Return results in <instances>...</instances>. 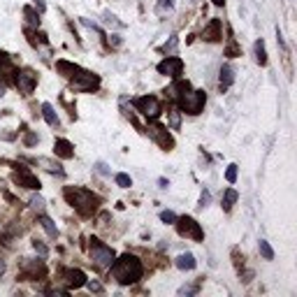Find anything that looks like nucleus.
<instances>
[{"instance_id": "7ed1b4c3", "label": "nucleus", "mask_w": 297, "mask_h": 297, "mask_svg": "<svg viewBox=\"0 0 297 297\" xmlns=\"http://www.w3.org/2000/svg\"><path fill=\"white\" fill-rule=\"evenodd\" d=\"M63 195H65L67 204H72L75 211H77L79 216H84V218H91V216L98 211V207H100V198L95 195V193L86 191V188L67 186L65 191H63Z\"/></svg>"}, {"instance_id": "f8f14e48", "label": "nucleus", "mask_w": 297, "mask_h": 297, "mask_svg": "<svg viewBox=\"0 0 297 297\" xmlns=\"http://www.w3.org/2000/svg\"><path fill=\"white\" fill-rule=\"evenodd\" d=\"M220 38H223V21H220V19H211L209 26L202 30V40H207V42H218Z\"/></svg>"}, {"instance_id": "72a5a7b5", "label": "nucleus", "mask_w": 297, "mask_h": 297, "mask_svg": "<svg viewBox=\"0 0 297 297\" xmlns=\"http://www.w3.org/2000/svg\"><path fill=\"white\" fill-rule=\"evenodd\" d=\"M176 42H179V40H176V35H172V38H170V42H167L165 47H163V51H172V49L176 47Z\"/></svg>"}, {"instance_id": "9b49d317", "label": "nucleus", "mask_w": 297, "mask_h": 297, "mask_svg": "<svg viewBox=\"0 0 297 297\" xmlns=\"http://www.w3.org/2000/svg\"><path fill=\"white\" fill-rule=\"evenodd\" d=\"M61 281H65L67 288H82L86 286V274L82 270H61Z\"/></svg>"}, {"instance_id": "6e6552de", "label": "nucleus", "mask_w": 297, "mask_h": 297, "mask_svg": "<svg viewBox=\"0 0 297 297\" xmlns=\"http://www.w3.org/2000/svg\"><path fill=\"white\" fill-rule=\"evenodd\" d=\"M146 132H148V137L154 139V142H158L165 151H172V148H174V139H172V135L167 132L165 126H160V123H151Z\"/></svg>"}, {"instance_id": "aec40b11", "label": "nucleus", "mask_w": 297, "mask_h": 297, "mask_svg": "<svg viewBox=\"0 0 297 297\" xmlns=\"http://www.w3.org/2000/svg\"><path fill=\"white\" fill-rule=\"evenodd\" d=\"M253 51H255V61H258V65H267V51H265L263 40H258V42L253 44Z\"/></svg>"}, {"instance_id": "0eeeda50", "label": "nucleus", "mask_w": 297, "mask_h": 297, "mask_svg": "<svg viewBox=\"0 0 297 297\" xmlns=\"http://www.w3.org/2000/svg\"><path fill=\"white\" fill-rule=\"evenodd\" d=\"M17 77H14V86L19 88V93L23 95H30L35 91V86H38V75H35L33 70H19L14 72Z\"/></svg>"}, {"instance_id": "cd10ccee", "label": "nucleus", "mask_w": 297, "mask_h": 297, "mask_svg": "<svg viewBox=\"0 0 297 297\" xmlns=\"http://www.w3.org/2000/svg\"><path fill=\"white\" fill-rule=\"evenodd\" d=\"M33 248H35V251H38L40 255H42V258H44V255H47V253H49V248L44 246V244L40 242V239H35V242H33Z\"/></svg>"}, {"instance_id": "f3484780", "label": "nucleus", "mask_w": 297, "mask_h": 297, "mask_svg": "<svg viewBox=\"0 0 297 297\" xmlns=\"http://www.w3.org/2000/svg\"><path fill=\"white\" fill-rule=\"evenodd\" d=\"M176 267H179V270H195V255L193 253H181L179 255V258H176Z\"/></svg>"}, {"instance_id": "b1692460", "label": "nucleus", "mask_w": 297, "mask_h": 297, "mask_svg": "<svg viewBox=\"0 0 297 297\" xmlns=\"http://www.w3.org/2000/svg\"><path fill=\"white\" fill-rule=\"evenodd\" d=\"M114 181H116V186H121V188H130L132 186V179L128 174H123V172H119V174L114 176Z\"/></svg>"}, {"instance_id": "e433bc0d", "label": "nucleus", "mask_w": 297, "mask_h": 297, "mask_svg": "<svg viewBox=\"0 0 297 297\" xmlns=\"http://www.w3.org/2000/svg\"><path fill=\"white\" fill-rule=\"evenodd\" d=\"M214 5H218V7H220V5H223V0H214Z\"/></svg>"}, {"instance_id": "393cba45", "label": "nucleus", "mask_w": 297, "mask_h": 297, "mask_svg": "<svg viewBox=\"0 0 297 297\" xmlns=\"http://www.w3.org/2000/svg\"><path fill=\"white\" fill-rule=\"evenodd\" d=\"M172 7H174V0H158V7H156V12H158V14H167Z\"/></svg>"}, {"instance_id": "bb28decb", "label": "nucleus", "mask_w": 297, "mask_h": 297, "mask_svg": "<svg viewBox=\"0 0 297 297\" xmlns=\"http://www.w3.org/2000/svg\"><path fill=\"white\" fill-rule=\"evenodd\" d=\"M209 202H211V195H209V191H207V188H204L202 191V195H200V209H204V207H209Z\"/></svg>"}, {"instance_id": "4be33fe9", "label": "nucleus", "mask_w": 297, "mask_h": 297, "mask_svg": "<svg viewBox=\"0 0 297 297\" xmlns=\"http://www.w3.org/2000/svg\"><path fill=\"white\" fill-rule=\"evenodd\" d=\"M258 251L263 253L265 260H274V251H272V246L265 242V239H260V242H258Z\"/></svg>"}, {"instance_id": "a211bd4d", "label": "nucleus", "mask_w": 297, "mask_h": 297, "mask_svg": "<svg viewBox=\"0 0 297 297\" xmlns=\"http://www.w3.org/2000/svg\"><path fill=\"white\" fill-rule=\"evenodd\" d=\"M237 198H239V193H237L235 188H228V191L223 193V209L230 211V209H232V204L237 202Z\"/></svg>"}, {"instance_id": "c9c22d12", "label": "nucleus", "mask_w": 297, "mask_h": 297, "mask_svg": "<svg viewBox=\"0 0 297 297\" xmlns=\"http://www.w3.org/2000/svg\"><path fill=\"white\" fill-rule=\"evenodd\" d=\"M158 183H160V188H167V186H170V181H167V179H158Z\"/></svg>"}, {"instance_id": "20e7f679", "label": "nucleus", "mask_w": 297, "mask_h": 297, "mask_svg": "<svg viewBox=\"0 0 297 297\" xmlns=\"http://www.w3.org/2000/svg\"><path fill=\"white\" fill-rule=\"evenodd\" d=\"M88 255H91V260H93L98 267H109L116 258L114 248L107 246V244L100 242V239H91V244H88Z\"/></svg>"}, {"instance_id": "39448f33", "label": "nucleus", "mask_w": 297, "mask_h": 297, "mask_svg": "<svg viewBox=\"0 0 297 297\" xmlns=\"http://www.w3.org/2000/svg\"><path fill=\"white\" fill-rule=\"evenodd\" d=\"M174 226H176V232L181 237H188L193 242H202L204 239V232H202V228H200V223L195 218H191V216H181V218L176 216Z\"/></svg>"}, {"instance_id": "f257e3e1", "label": "nucleus", "mask_w": 297, "mask_h": 297, "mask_svg": "<svg viewBox=\"0 0 297 297\" xmlns=\"http://www.w3.org/2000/svg\"><path fill=\"white\" fill-rule=\"evenodd\" d=\"M56 70L61 72L65 79H70L72 88H75V91H79V93H88V91H95V88L100 86V77H98V75L84 70V67L75 65V63L56 61Z\"/></svg>"}, {"instance_id": "4468645a", "label": "nucleus", "mask_w": 297, "mask_h": 297, "mask_svg": "<svg viewBox=\"0 0 297 297\" xmlns=\"http://www.w3.org/2000/svg\"><path fill=\"white\" fill-rule=\"evenodd\" d=\"M42 116H44V121L49 123L51 128H58V126H61V121H58V114H56V109L49 105V102H44V105H42Z\"/></svg>"}, {"instance_id": "412c9836", "label": "nucleus", "mask_w": 297, "mask_h": 297, "mask_svg": "<svg viewBox=\"0 0 297 297\" xmlns=\"http://www.w3.org/2000/svg\"><path fill=\"white\" fill-rule=\"evenodd\" d=\"M167 114H170V128L172 130H179V126H181V112H176L174 107H167Z\"/></svg>"}, {"instance_id": "7c9ffc66", "label": "nucleus", "mask_w": 297, "mask_h": 297, "mask_svg": "<svg viewBox=\"0 0 297 297\" xmlns=\"http://www.w3.org/2000/svg\"><path fill=\"white\" fill-rule=\"evenodd\" d=\"M160 220H165V223H174L176 214L174 211H160Z\"/></svg>"}, {"instance_id": "423d86ee", "label": "nucleus", "mask_w": 297, "mask_h": 297, "mask_svg": "<svg viewBox=\"0 0 297 297\" xmlns=\"http://www.w3.org/2000/svg\"><path fill=\"white\" fill-rule=\"evenodd\" d=\"M135 109H137L144 119H148V121H156V119L163 114V107H160L158 98H154V95H142V98H137L135 100Z\"/></svg>"}, {"instance_id": "473e14b6", "label": "nucleus", "mask_w": 297, "mask_h": 297, "mask_svg": "<svg viewBox=\"0 0 297 297\" xmlns=\"http://www.w3.org/2000/svg\"><path fill=\"white\" fill-rule=\"evenodd\" d=\"M193 292H198V286H183V288H179V295H193Z\"/></svg>"}, {"instance_id": "a878e982", "label": "nucleus", "mask_w": 297, "mask_h": 297, "mask_svg": "<svg viewBox=\"0 0 297 297\" xmlns=\"http://www.w3.org/2000/svg\"><path fill=\"white\" fill-rule=\"evenodd\" d=\"M102 17H105V19H102V21H105L107 26H112V28H123V23L119 21V19H116L114 14H112V12H105V14H102Z\"/></svg>"}, {"instance_id": "9d476101", "label": "nucleus", "mask_w": 297, "mask_h": 297, "mask_svg": "<svg viewBox=\"0 0 297 297\" xmlns=\"http://www.w3.org/2000/svg\"><path fill=\"white\" fill-rule=\"evenodd\" d=\"M14 181H17L19 186H23V188H30V191H40V188H42L40 179L35 174H30L26 167H21L19 172H14Z\"/></svg>"}, {"instance_id": "c85d7f7f", "label": "nucleus", "mask_w": 297, "mask_h": 297, "mask_svg": "<svg viewBox=\"0 0 297 297\" xmlns=\"http://www.w3.org/2000/svg\"><path fill=\"white\" fill-rule=\"evenodd\" d=\"M226 179H228L230 183L237 181V165H230V167H228V170H226Z\"/></svg>"}, {"instance_id": "2eb2a0df", "label": "nucleus", "mask_w": 297, "mask_h": 297, "mask_svg": "<svg viewBox=\"0 0 297 297\" xmlns=\"http://www.w3.org/2000/svg\"><path fill=\"white\" fill-rule=\"evenodd\" d=\"M40 226L44 228V232H47L51 239H56V237H58V228H56V223H54V220H51L47 214H44V211L40 214Z\"/></svg>"}, {"instance_id": "1a4fd4ad", "label": "nucleus", "mask_w": 297, "mask_h": 297, "mask_svg": "<svg viewBox=\"0 0 297 297\" xmlns=\"http://www.w3.org/2000/svg\"><path fill=\"white\" fill-rule=\"evenodd\" d=\"M181 70H183V61L179 58V56H167V58H163V61L158 63V72L160 75H165V77L179 79Z\"/></svg>"}, {"instance_id": "c756f323", "label": "nucleus", "mask_w": 297, "mask_h": 297, "mask_svg": "<svg viewBox=\"0 0 297 297\" xmlns=\"http://www.w3.org/2000/svg\"><path fill=\"white\" fill-rule=\"evenodd\" d=\"M38 142H40V137L35 135V132H28V135H26V139H23V144H26V146H35Z\"/></svg>"}, {"instance_id": "5701e85b", "label": "nucleus", "mask_w": 297, "mask_h": 297, "mask_svg": "<svg viewBox=\"0 0 297 297\" xmlns=\"http://www.w3.org/2000/svg\"><path fill=\"white\" fill-rule=\"evenodd\" d=\"M30 207H33V209L38 211V214H42L44 207H47V202H44L42 195H33V198H30Z\"/></svg>"}, {"instance_id": "dca6fc26", "label": "nucleus", "mask_w": 297, "mask_h": 297, "mask_svg": "<svg viewBox=\"0 0 297 297\" xmlns=\"http://www.w3.org/2000/svg\"><path fill=\"white\" fill-rule=\"evenodd\" d=\"M235 84V70L230 65L220 67V88H230Z\"/></svg>"}, {"instance_id": "6ab92c4d", "label": "nucleus", "mask_w": 297, "mask_h": 297, "mask_svg": "<svg viewBox=\"0 0 297 297\" xmlns=\"http://www.w3.org/2000/svg\"><path fill=\"white\" fill-rule=\"evenodd\" d=\"M23 17H26V21H28V26H33V28H40V14L33 10L30 5H26L23 7Z\"/></svg>"}, {"instance_id": "ddd939ff", "label": "nucleus", "mask_w": 297, "mask_h": 297, "mask_svg": "<svg viewBox=\"0 0 297 297\" xmlns=\"http://www.w3.org/2000/svg\"><path fill=\"white\" fill-rule=\"evenodd\" d=\"M54 154L58 156V158H63V160H70V158H75V146H72L67 139H56Z\"/></svg>"}, {"instance_id": "f03ea898", "label": "nucleus", "mask_w": 297, "mask_h": 297, "mask_svg": "<svg viewBox=\"0 0 297 297\" xmlns=\"http://www.w3.org/2000/svg\"><path fill=\"white\" fill-rule=\"evenodd\" d=\"M109 267H112V276H114V281L116 283H121V286L137 283V281L142 279V274H144L142 263H139L135 255H130V253L121 255L119 260L114 258V263H112Z\"/></svg>"}, {"instance_id": "f704fd0d", "label": "nucleus", "mask_w": 297, "mask_h": 297, "mask_svg": "<svg viewBox=\"0 0 297 297\" xmlns=\"http://www.w3.org/2000/svg\"><path fill=\"white\" fill-rule=\"evenodd\" d=\"M95 170H98L102 176H107V174H109V167H107L105 163H98V165H95Z\"/></svg>"}, {"instance_id": "2f4dec72", "label": "nucleus", "mask_w": 297, "mask_h": 297, "mask_svg": "<svg viewBox=\"0 0 297 297\" xmlns=\"http://www.w3.org/2000/svg\"><path fill=\"white\" fill-rule=\"evenodd\" d=\"M86 286L91 292H102V286H100L98 281H86Z\"/></svg>"}]
</instances>
